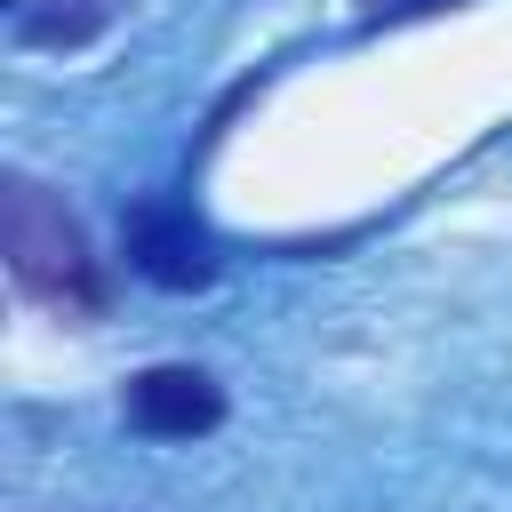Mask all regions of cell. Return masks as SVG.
Returning <instances> with one entry per match:
<instances>
[{
	"mask_svg": "<svg viewBox=\"0 0 512 512\" xmlns=\"http://www.w3.org/2000/svg\"><path fill=\"white\" fill-rule=\"evenodd\" d=\"M128 264L160 288H208L216 280V240L184 208L144 200V208H128Z\"/></svg>",
	"mask_w": 512,
	"mask_h": 512,
	"instance_id": "obj_2",
	"label": "cell"
},
{
	"mask_svg": "<svg viewBox=\"0 0 512 512\" xmlns=\"http://www.w3.org/2000/svg\"><path fill=\"white\" fill-rule=\"evenodd\" d=\"M0 248H8V272L24 296L64 304V312H104V272L48 184H32V176L0 184Z\"/></svg>",
	"mask_w": 512,
	"mask_h": 512,
	"instance_id": "obj_1",
	"label": "cell"
},
{
	"mask_svg": "<svg viewBox=\"0 0 512 512\" xmlns=\"http://www.w3.org/2000/svg\"><path fill=\"white\" fill-rule=\"evenodd\" d=\"M128 424L144 440H200V432L224 424V392H216L208 368H176L168 360V368H144L128 384Z\"/></svg>",
	"mask_w": 512,
	"mask_h": 512,
	"instance_id": "obj_3",
	"label": "cell"
},
{
	"mask_svg": "<svg viewBox=\"0 0 512 512\" xmlns=\"http://www.w3.org/2000/svg\"><path fill=\"white\" fill-rule=\"evenodd\" d=\"M120 8H128V0H40V8H24V40H32V48H80V40L104 32Z\"/></svg>",
	"mask_w": 512,
	"mask_h": 512,
	"instance_id": "obj_4",
	"label": "cell"
}]
</instances>
